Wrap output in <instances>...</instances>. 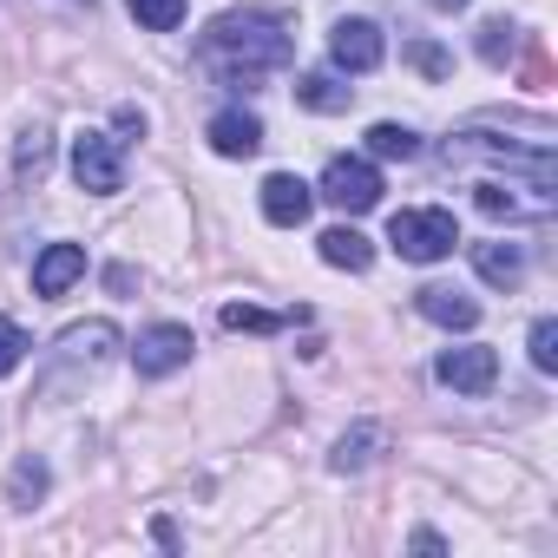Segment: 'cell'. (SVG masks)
Instances as JSON below:
<instances>
[{"mask_svg":"<svg viewBox=\"0 0 558 558\" xmlns=\"http://www.w3.org/2000/svg\"><path fill=\"white\" fill-rule=\"evenodd\" d=\"M204 60H217V66L250 80V73H269V66L290 60V34L269 14H217L210 34H204Z\"/></svg>","mask_w":558,"mask_h":558,"instance_id":"1","label":"cell"},{"mask_svg":"<svg viewBox=\"0 0 558 558\" xmlns=\"http://www.w3.org/2000/svg\"><path fill=\"white\" fill-rule=\"evenodd\" d=\"M388 243H395L408 263H440V256H453V243H460V223H453V210H440V204L395 210V223H388Z\"/></svg>","mask_w":558,"mask_h":558,"instance_id":"2","label":"cell"},{"mask_svg":"<svg viewBox=\"0 0 558 558\" xmlns=\"http://www.w3.org/2000/svg\"><path fill=\"white\" fill-rule=\"evenodd\" d=\"M73 178H80V191H93V197H112V191L125 184L119 138H106V132H80V138H73Z\"/></svg>","mask_w":558,"mask_h":558,"instance_id":"3","label":"cell"},{"mask_svg":"<svg viewBox=\"0 0 558 558\" xmlns=\"http://www.w3.org/2000/svg\"><path fill=\"white\" fill-rule=\"evenodd\" d=\"M323 197H329L336 210L362 217V210L381 204V171H375L368 158H329V171H323Z\"/></svg>","mask_w":558,"mask_h":558,"instance_id":"4","label":"cell"},{"mask_svg":"<svg viewBox=\"0 0 558 558\" xmlns=\"http://www.w3.org/2000/svg\"><path fill=\"white\" fill-rule=\"evenodd\" d=\"M191 329L184 323H151L145 336H138V349H132V362H138V375L145 381H158V375H178L184 362H191Z\"/></svg>","mask_w":558,"mask_h":558,"instance_id":"5","label":"cell"},{"mask_svg":"<svg viewBox=\"0 0 558 558\" xmlns=\"http://www.w3.org/2000/svg\"><path fill=\"white\" fill-rule=\"evenodd\" d=\"M329 60H336L342 73H375V66L388 60V40H381L375 21H336V34H329Z\"/></svg>","mask_w":558,"mask_h":558,"instance_id":"6","label":"cell"},{"mask_svg":"<svg viewBox=\"0 0 558 558\" xmlns=\"http://www.w3.org/2000/svg\"><path fill=\"white\" fill-rule=\"evenodd\" d=\"M480 197V210L486 217H506V223H538V217H551V204H558V191H532V197H519V184H506V178H480L473 184Z\"/></svg>","mask_w":558,"mask_h":558,"instance_id":"7","label":"cell"},{"mask_svg":"<svg viewBox=\"0 0 558 558\" xmlns=\"http://www.w3.org/2000/svg\"><path fill=\"white\" fill-rule=\"evenodd\" d=\"M434 375H440L453 395H486V388L499 381V355L480 349V342H466V349H447V355L434 362Z\"/></svg>","mask_w":558,"mask_h":558,"instance_id":"8","label":"cell"},{"mask_svg":"<svg viewBox=\"0 0 558 558\" xmlns=\"http://www.w3.org/2000/svg\"><path fill=\"white\" fill-rule=\"evenodd\" d=\"M310 210H316V191H310L296 171H269V178H263V217H269L276 230L310 223Z\"/></svg>","mask_w":558,"mask_h":558,"instance_id":"9","label":"cell"},{"mask_svg":"<svg viewBox=\"0 0 558 558\" xmlns=\"http://www.w3.org/2000/svg\"><path fill=\"white\" fill-rule=\"evenodd\" d=\"M80 276H86V250L80 243H47L40 256H34V296H66L73 283H80Z\"/></svg>","mask_w":558,"mask_h":558,"instance_id":"10","label":"cell"},{"mask_svg":"<svg viewBox=\"0 0 558 558\" xmlns=\"http://www.w3.org/2000/svg\"><path fill=\"white\" fill-rule=\"evenodd\" d=\"M204 138H210L217 158H256V151H263V119L230 106V112H217V119L204 125Z\"/></svg>","mask_w":558,"mask_h":558,"instance_id":"11","label":"cell"},{"mask_svg":"<svg viewBox=\"0 0 558 558\" xmlns=\"http://www.w3.org/2000/svg\"><path fill=\"white\" fill-rule=\"evenodd\" d=\"M112 349H119V329H112V323H80V329L60 336V362H73V368H80V362L99 368Z\"/></svg>","mask_w":558,"mask_h":558,"instance_id":"12","label":"cell"},{"mask_svg":"<svg viewBox=\"0 0 558 558\" xmlns=\"http://www.w3.org/2000/svg\"><path fill=\"white\" fill-rule=\"evenodd\" d=\"M473 269H480V283L512 290L519 276H525V250L519 243H473Z\"/></svg>","mask_w":558,"mask_h":558,"instance_id":"13","label":"cell"},{"mask_svg":"<svg viewBox=\"0 0 558 558\" xmlns=\"http://www.w3.org/2000/svg\"><path fill=\"white\" fill-rule=\"evenodd\" d=\"M323 263H329V269H349V276H362V269L375 263V243H368L355 223H336V230H323Z\"/></svg>","mask_w":558,"mask_h":558,"instance_id":"14","label":"cell"},{"mask_svg":"<svg viewBox=\"0 0 558 558\" xmlns=\"http://www.w3.org/2000/svg\"><path fill=\"white\" fill-rule=\"evenodd\" d=\"M421 316H427V323H440V329H473V323H480V303H473V296H460V290L427 283V290H421Z\"/></svg>","mask_w":558,"mask_h":558,"instance_id":"15","label":"cell"},{"mask_svg":"<svg viewBox=\"0 0 558 558\" xmlns=\"http://www.w3.org/2000/svg\"><path fill=\"white\" fill-rule=\"evenodd\" d=\"M388 447V434L375 427V421H362V427H349L342 440H336V453H329V466L336 473H362V466H375V453Z\"/></svg>","mask_w":558,"mask_h":558,"instance_id":"16","label":"cell"},{"mask_svg":"<svg viewBox=\"0 0 558 558\" xmlns=\"http://www.w3.org/2000/svg\"><path fill=\"white\" fill-rule=\"evenodd\" d=\"M296 99H303L310 112H349L355 93H349L336 73H303V80H296Z\"/></svg>","mask_w":558,"mask_h":558,"instance_id":"17","label":"cell"},{"mask_svg":"<svg viewBox=\"0 0 558 558\" xmlns=\"http://www.w3.org/2000/svg\"><path fill=\"white\" fill-rule=\"evenodd\" d=\"M290 316H269V310H256V303H223V329L230 336H276Z\"/></svg>","mask_w":558,"mask_h":558,"instance_id":"18","label":"cell"},{"mask_svg":"<svg viewBox=\"0 0 558 558\" xmlns=\"http://www.w3.org/2000/svg\"><path fill=\"white\" fill-rule=\"evenodd\" d=\"M47 158H53V138L34 125V132H21V145H14V171L27 178V184H40L47 178Z\"/></svg>","mask_w":558,"mask_h":558,"instance_id":"19","label":"cell"},{"mask_svg":"<svg viewBox=\"0 0 558 558\" xmlns=\"http://www.w3.org/2000/svg\"><path fill=\"white\" fill-rule=\"evenodd\" d=\"M132 8V21L145 27V34H171L178 21H184V0H125Z\"/></svg>","mask_w":558,"mask_h":558,"instance_id":"20","label":"cell"},{"mask_svg":"<svg viewBox=\"0 0 558 558\" xmlns=\"http://www.w3.org/2000/svg\"><path fill=\"white\" fill-rule=\"evenodd\" d=\"M368 151H375V158H414L421 138H414L408 125H375V132H368Z\"/></svg>","mask_w":558,"mask_h":558,"instance_id":"21","label":"cell"},{"mask_svg":"<svg viewBox=\"0 0 558 558\" xmlns=\"http://www.w3.org/2000/svg\"><path fill=\"white\" fill-rule=\"evenodd\" d=\"M8 493H14V506H34V499L47 493V460H34V453H27V460L14 466V480H8Z\"/></svg>","mask_w":558,"mask_h":558,"instance_id":"22","label":"cell"},{"mask_svg":"<svg viewBox=\"0 0 558 558\" xmlns=\"http://www.w3.org/2000/svg\"><path fill=\"white\" fill-rule=\"evenodd\" d=\"M27 349H34V342H27V329H21L14 316H0V381H8V375L27 362Z\"/></svg>","mask_w":558,"mask_h":558,"instance_id":"23","label":"cell"},{"mask_svg":"<svg viewBox=\"0 0 558 558\" xmlns=\"http://www.w3.org/2000/svg\"><path fill=\"white\" fill-rule=\"evenodd\" d=\"M532 368H538V375H551V368H558V323H551V316H538V323H532Z\"/></svg>","mask_w":558,"mask_h":558,"instance_id":"24","label":"cell"},{"mask_svg":"<svg viewBox=\"0 0 558 558\" xmlns=\"http://www.w3.org/2000/svg\"><path fill=\"white\" fill-rule=\"evenodd\" d=\"M506 53H512V27H506V21H486V27H480V60L499 66Z\"/></svg>","mask_w":558,"mask_h":558,"instance_id":"25","label":"cell"},{"mask_svg":"<svg viewBox=\"0 0 558 558\" xmlns=\"http://www.w3.org/2000/svg\"><path fill=\"white\" fill-rule=\"evenodd\" d=\"M408 60H414L421 73H434V80L447 73V53H440V47H427V40H414V47H408Z\"/></svg>","mask_w":558,"mask_h":558,"instance_id":"26","label":"cell"},{"mask_svg":"<svg viewBox=\"0 0 558 558\" xmlns=\"http://www.w3.org/2000/svg\"><path fill=\"white\" fill-rule=\"evenodd\" d=\"M434 8H440V14H460V8H466V0H434Z\"/></svg>","mask_w":558,"mask_h":558,"instance_id":"27","label":"cell"}]
</instances>
